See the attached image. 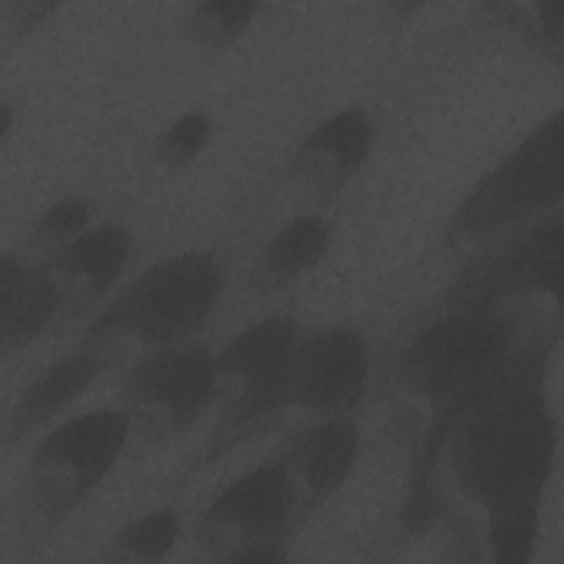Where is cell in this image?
Here are the masks:
<instances>
[{"label":"cell","mask_w":564,"mask_h":564,"mask_svg":"<svg viewBox=\"0 0 564 564\" xmlns=\"http://www.w3.org/2000/svg\"><path fill=\"white\" fill-rule=\"evenodd\" d=\"M546 368L549 359L513 364L414 443L401 509L405 533L449 520L467 546L494 518L542 513L557 456Z\"/></svg>","instance_id":"6da1fadb"},{"label":"cell","mask_w":564,"mask_h":564,"mask_svg":"<svg viewBox=\"0 0 564 564\" xmlns=\"http://www.w3.org/2000/svg\"><path fill=\"white\" fill-rule=\"evenodd\" d=\"M522 359H549L522 346L496 311L445 306L401 348L392 388L414 421V443Z\"/></svg>","instance_id":"7a4b0ae2"},{"label":"cell","mask_w":564,"mask_h":564,"mask_svg":"<svg viewBox=\"0 0 564 564\" xmlns=\"http://www.w3.org/2000/svg\"><path fill=\"white\" fill-rule=\"evenodd\" d=\"M562 209L489 240L452 280L447 306L496 311L522 346L555 350L562 333Z\"/></svg>","instance_id":"3957f363"},{"label":"cell","mask_w":564,"mask_h":564,"mask_svg":"<svg viewBox=\"0 0 564 564\" xmlns=\"http://www.w3.org/2000/svg\"><path fill=\"white\" fill-rule=\"evenodd\" d=\"M225 291L223 264L185 249L148 264L84 328L86 346L115 366L126 352H152L194 339Z\"/></svg>","instance_id":"277c9868"},{"label":"cell","mask_w":564,"mask_h":564,"mask_svg":"<svg viewBox=\"0 0 564 564\" xmlns=\"http://www.w3.org/2000/svg\"><path fill=\"white\" fill-rule=\"evenodd\" d=\"M562 110L527 130L460 198L445 223L449 249L487 245L544 214L562 209Z\"/></svg>","instance_id":"5b68a950"},{"label":"cell","mask_w":564,"mask_h":564,"mask_svg":"<svg viewBox=\"0 0 564 564\" xmlns=\"http://www.w3.org/2000/svg\"><path fill=\"white\" fill-rule=\"evenodd\" d=\"M300 333L291 315H264L214 350L218 416L196 469L218 463L289 410V372Z\"/></svg>","instance_id":"8992f818"},{"label":"cell","mask_w":564,"mask_h":564,"mask_svg":"<svg viewBox=\"0 0 564 564\" xmlns=\"http://www.w3.org/2000/svg\"><path fill=\"white\" fill-rule=\"evenodd\" d=\"M132 425L121 405L77 412L51 427L31 452L24 509L40 529L62 527L110 476Z\"/></svg>","instance_id":"52a82bcc"},{"label":"cell","mask_w":564,"mask_h":564,"mask_svg":"<svg viewBox=\"0 0 564 564\" xmlns=\"http://www.w3.org/2000/svg\"><path fill=\"white\" fill-rule=\"evenodd\" d=\"M293 533L295 502L280 454L238 474L207 502L196 544L214 560L271 564L289 557Z\"/></svg>","instance_id":"ba28073f"},{"label":"cell","mask_w":564,"mask_h":564,"mask_svg":"<svg viewBox=\"0 0 564 564\" xmlns=\"http://www.w3.org/2000/svg\"><path fill=\"white\" fill-rule=\"evenodd\" d=\"M214 350L189 339L139 355L121 383L119 405L132 434L163 445L185 436L214 405Z\"/></svg>","instance_id":"9c48e42d"},{"label":"cell","mask_w":564,"mask_h":564,"mask_svg":"<svg viewBox=\"0 0 564 564\" xmlns=\"http://www.w3.org/2000/svg\"><path fill=\"white\" fill-rule=\"evenodd\" d=\"M372 350L355 326H326L300 333L291 372L289 408L311 419L350 416L370 383Z\"/></svg>","instance_id":"30bf717a"},{"label":"cell","mask_w":564,"mask_h":564,"mask_svg":"<svg viewBox=\"0 0 564 564\" xmlns=\"http://www.w3.org/2000/svg\"><path fill=\"white\" fill-rule=\"evenodd\" d=\"M361 452L352 416L313 419L282 449L295 502V531L348 482Z\"/></svg>","instance_id":"8fae6325"},{"label":"cell","mask_w":564,"mask_h":564,"mask_svg":"<svg viewBox=\"0 0 564 564\" xmlns=\"http://www.w3.org/2000/svg\"><path fill=\"white\" fill-rule=\"evenodd\" d=\"M377 126L368 108L346 104L315 121L291 152V172L317 194H339L372 156Z\"/></svg>","instance_id":"7c38bea8"},{"label":"cell","mask_w":564,"mask_h":564,"mask_svg":"<svg viewBox=\"0 0 564 564\" xmlns=\"http://www.w3.org/2000/svg\"><path fill=\"white\" fill-rule=\"evenodd\" d=\"M132 256V236L119 223H95L46 264L57 282L64 315H77L101 300Z\"/></svg>","instance_id":"4fadbf2b"},{"label":"cell","mask_w":564,"mask_h":564,"mask_svg":"<svg viewBox=\"0 0 564 564\" xmlns=\"http://www.w3.org/2000/svg\"><path fill=\"white\" fill-rule=\"evenodd\" d=\"M106 368L110 361L101 352L77 341L22 388L4 421V443L15 445L55 421L95 386Z\"/></svg>","instance_id":"5bb4252c"},{"label":"cell","mask_w":564,"mask_h":564,"mask_svg":"<svg viewBox=\"0 0 564 564\" xmlns=\"http://www.w3.org/2000/svg\"><path fill=\"white\" fill-rule=\"evenodd\" d=\"M64 315L62 293L48 264H31L13 251L0 256V348L24 352Z\"/></svg>","instance_id":"9a60e30c"},{"label":"cell","mask_w":564,"mask_h":564,"mask_svg":"<svg viewBox=\"0 0 564 564\" xmlns=\"http://www.w3.org/2000/svg\"><path fill=\"white\" fill-rule=\"evenodd\" d=\"M333 245V227L319 214H297L282 223L262 245L251 284L260 291H282L313 273Z\"/></svg>","instance_id":"2e32d148"},{"label":"cell","mask_w":564,"mask_h":564,"mask_svg":"<svg viewBox=\"0 0 564 564\" xmlns=\"http://www.w3.org/2000/svg\"><path fill=\"white\" fill-rule=\"evenodd\" d=\"M181 531L183 520L176 509L154 507L117 529L104 546V560L115 564L161 562L176 546Z\"/></svg>","instance_id":"e0dca14e"},{"label":"cell","mask_w":564,"mask_h":564,"mask_svg":"<svg viewBox=\"0 0 564 564\" xmlns=\"http://www.w3.org/2000/svg\"><path fill=\"white\" fill-rule=\"evenodd\" d=\"M258 11L253 0H203L185 15L183 33L205 53H225L247 35Z\"/></svg>","instance_id":"ac0fdd59"},{"label":"cell","mask_w":564,"mask_h":564,"mask_svg":"<svg viewBox=\"0 0 564 564\" xmlns=\"http://www.w3.org/2000/svg\"><path fill=\"white\" fill-rule=\"evenodd\" d=\"M95 212L97 207L90 196L75 192L62 194L59 198L51 200L31 225V247L53 258L97 223Z\"/></svg>","instance_id":"d6986e66"},{"label":"cell","mask_w":564,"mask_h":564,"mask_svg":"<svg viewBox=\"0 0 564 564\" xmlns=\"http://www.w3.org/2000/svg\"><path fill=\"white\" fill-rule=\"evenodd\" d=\"M214 137V119L200 108H192L167 121L154 139V161L167 172L189 170L207 150Z\"/></svg>","instance_id":"ffe728a7"},{"label":"cell","mask_w":564,"mask_h":564,"mask_svg":"<svg viewBox=\"0 0 564 564\" xmlns=\"http://www.w3.org/2000/svg\"><path fill=\"white\" fill-rule=\"evenodd\" d=\"M505 11H509L511 24L533 44L538 51L553 55L557 62L562 59V33H564V15L562 2L555 0H538V2H524V4H505Z\"/></svg>","instance_id":"44dd1931"},{"label":"cell","mask_w":564,"mask_h":564,"mask_svg":"<svg viewBox=\"0 0 564 564\" xmlns=\"http://www.w3.org/2000/svg\"><path fill=\"white\" fill-rule=\"evenodd\" d=\"M59 9L57 2H35V0H9L2 4V29L4 40L20 44L31 37L48 18Z\"/></svg>","instance_id":"7402d4cb"},{"label":"cell","mask_w":564,"mask_h":564,"mask_svg":"<svg viewBox=\"0 0 564 564\" xmlns=\"http://www.w3.org/2000/svg\"><path fill=\"white\" fill-rule=\"evenodd\" d=\"M0 112H2V119H0V137H2V141L7 143L9 141V137H11V128H13V123L18 121V112H15V108H13V104L11 101H2V106H0Z\"/></svg>","instance_id":"603a6c76"}]
</instances>
